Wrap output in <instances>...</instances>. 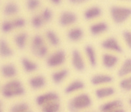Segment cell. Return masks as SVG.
I'll return each instance as SVG.
<instances>
[{
  "instance_id": "6da1fadb",
  "label": "cell",
  "mask_w": 131,
  "mask_h": 112,
  "mask_svg": "<svg viewBox=\"0 0 131 112\" xmlns=\"http://www.w3.org/2000/svg\"><path fill=\"white\" fill-rule=\"evenodd\" d=\"M92 104V100L88 94L78 93L68 102V109L71 112H79L88 109Z\"/></svg>"
},
{
  "instance_id": "7a4b0ae2",
  "label": "cell",
  "mask_w": 131,
  "mask_h": 112,
  "mask_svg": "<svg viewBox=\"0 0 131 112\" xmlns=\"http://www.w3.org/2000/svg\"><path fill=\"white\" fill-rule=\"evenodd\" d=\"M24 88L22 83L17 79H12L2 86L1 93L3 97L6 98L18 97L24 94Z\"/></svg>"
},
{
  "instance_id": "3957f363",
  "label": "cell",
  "mask_w": 131,
  "mask_h": 112,
  "mask_svg": "<svg viewBox=\"0 0 131 112\" xmlns=\"http://www.w3.org/2000/svg\"><path fill=\"white\" fill-rule=\"evenodd\" d=\"M112 20L117 24H121L127 20L131 15V9L119 6H113L110 9Z\"/></svg>"
},
{
  "instance_id": "277c9868",
  "label": "cell",
  "mask_w": 131,
  "mask_h": 112,
  "mask_svg": "<svg viewBox=\"0 0 131 112\" xmlns=\"http://www.w3.org/2000/svg\"><path fill=\"white\" fill-rule=\"evenodd\" d=\"M65 60V52L62 50H57L48 56L46 59V63L50 68H58L62 66Z\"/></svg>"
},
{
  "instance_id": "5b68a950",
  "label": "cell",
  "mask_w": 131,
  "mask_h": 112,
  "mask_svg": "<svg viewBox=\"0 0 131 112\" xmlns=\"http://www.w3.org/2000/svg\"><path fill=\"white\" fill-rule=\"evenodd\" d=\"M101 47L108 52L121 53L123 51L122 47L115 37L106 38L101 43Z\"/></svg>"
},
{
  "instance_id": "8992f818",
  "label": "cell",
  "mask_w": 131,
  "mask_h": 112,
  "mask_svg": "<svg viewBox=\"0 0 131 112\" xmlns=\"http://www.w3.org/2000/svg\"><path fill=\"white\" fill-rule=\"evenodd\" d=\"M58 99H59V97L58 94L54 92H46L37 96L36 98V103L37 106L41 108L46 104L52 102V101L58 100Z\"/></svg>"
},
{
  "instance_id": "52a82bcc",
  "label": "cell",
  "mask_w": 131,
  "mask_h": 112,
  "mask_svg": "<svg viewBox=\"0 0 131 112\" xmlns=\"http://www.w3.org/2000/svg\"><path fill=\"white\" fill-rule=\"evenodd\" d=\"M113 78L111 75L104 73H97L91 78V83L94 86H104L112 82Z\"/></svg>"
},
{
  "instance_id": "ba28073f",
  "label": "cell",
  "mask_w": 131,
  "mask_h": 112,
  "mask_svg": "<svg viewBox=\"0 0 131 112\" xmlns=\"http://www.w3.org/2000/svg\"><path fill=\"white\" fill-rule=\"evenodd\" d=\"M118 62H119L118 57L113 53L106 52L102 56V62L103 66L108 70L114 68L118 64Z\"/></svg>"
},
{
  "instance_id": "9c48e42d",
  "label": "cell",
  "mask_w": 131,
  "mask_h": 112,
  "mask_svg": "<svg viewBox=\"0 0 131 112\" xmlns=\"http://www.w3.org/2000/svg\"><path fill=\"white\" fill-rule=\"evenodd\" d=\"M72 64L75 70L78 72H82L85 69V61L81 52L78 49H74L72 51Z\"/></svg>"
},
{
  "instance_id": "30bf717a",
  "label": "cell",
  "mask_w": 131,
  "mask_h": 112,
  "mask_svg": "<svg viewBox=\"0 0 131 112\" xmlns=\"http://www.w3.org/2000/svg\"><path fill=\"white\" fill-rule=\"evenodd\" d=\"M96 97L100 100H104L110 98L115 94V89L110 86H101L95 90L94 92Z\"/></svg>"
},
{
  "instance_id": "8fae6325",
  "label": "cell",
  "mask_w": 131,
  "mask_h": 112,
  "mask_svg": "<svg viewBox=\"0 0 131 112\" xmlns=\"http://www.w3.org/2000/svg\"><path fill=\"white\" fill-rule=\"evenodd\" d=\"M0 73L3 77L12 79L16 75L17 70L15 65L11 63L3 64L0 68Z\"/></svg>"
},
{
  "instance_id": "7c38bea8",
  "label": "cell",
  "mask_w": 131,
  "mask_h": 112,
  "mask_svg": "<svg viewBox=\"0 0 131 112\" xmlns=\"http://www.w3.org/2000/svg\"><path fill=\"white\" fill-rule=\"evenodd\" d=\"M77 21V16L73 12L64 11L59 17V23L62 26H68L74 24Z\"/></svg>"
},
{
  "instance_id": "4fadbf2b",
  "label": "cell",
  "mask_w": 131,
  "mask_h": 112,
  "mask_svg": "<svg viewBox=\"0 0 131 112\" xmlns=\"http://www.w3.org/2000/svg\"><path fill=\"white\" fill-rule=\"evenodd\" d=\"M30 87L33 90H40L44 88L46 85L45 78L41 75H36L31 77L28 80Z\"/></svg>"
},
{
  "instance_id": "5bb4252c",
  "label": "cell",
  "mask_w": 131,
  "mask_h": 112,
  "mask_svg": "<svg viewBox=\"0 0 131 112\" xmlns=\"http://www.w3.org/2000/svg\"><path fill=\"white\" fill-rule=\"evenodd\" d=\"M85 85L83 82L79 79L73 80L70 82L64 88V93L67 94H72L77 93L83 89Z\"/></svg>"
},
{
  "instance_id": "9a60e30c",
  "label": "cell",
  "mask_w": 131,
  "mask_h": 112,
  "mask_svg": "<svg viewBox=\"0 0 131 112\" xmlns=\"http://www.w3.org/2000/svg\"><path fill=\"white\" fill-rule=\"evenodd\" d=\"M123 104L119 100H111L102 104L100 106V112H110L116 108L122 107Z\"/></svg>"
},
{
  "instance_id": "2e32d148",
  "label": "cell",
  "mask_w": 131,
  "mask_h": 112,
  "mask_svg": "<svg viewBox=\"0 0 131 112\" xmlns=\"http://www.w3.org/2000/svg\"><path fill=\"white\" fill-rule=\"evenodd\" d=\"M117 75L121 77L128 76L131 75V58H128L124 60L118 70Z\"/></svg>"
},
{
  "instance_id": "e0dca14e",
  "label": "cell",
  "mask_w": 131,
  "mask_h": 112,
  "mask_svg": "<svg viewBox=\"0 0 131 112\" xmlns=\"http://www.w3.org/2000/svg\"><path fill=\"white\" fill-rule=\"evenodd\" d=\"M13 54V51L7 41L5 39H0V57L2 58H9Z\"/></svg>"
},
{
  "instance_id": "ac0fdd59",
  "label": "cell",
  "mask_w": 131,
  "mask_h": 112,
  "mask_svg": "<svg viewBox=\"0 0 131 112\" xmlns=\"http://www.w3.org/2000/svg\"><path fill=\"white\" fill-rule=\"evenodd\" d=\"M108 26L104 22H99L92 24L90 27V31L93 36H98L104 33L107 30Z\"/></svg>"
},
{
  "instance_id": "d6986e66",
  "label": "cell",
  "mask_w": 131,
  "mask_h": 112,
  "mask_svg": "<svg viewBox=\"0 0 131 112\" xmlns=\"http://www.w3.org/2000/svg\"><path fill=\"white\" fill-rule=\"evenodd\" d=\"M68 75V70L66 69H60L54 72L51 75V78L54 83L59 84L62 82Z\"/></svg>"
},
{
  "instance_id": "ffe728a7",
  "label": "cell",
  "mask_w": 131,
  "mask_h": 112,
  "mask_svg": "<svg viewBox=\"0 0 131 112\" xmlns=\"http://www.w3.org/2000/svg\"><path fill=\"white\" fill-rule=\"evenodd\" d=\"M21 64L23 68L27 73H31L37 70V65L36 63L26 57H23L21 59Z\"/></svg>"
},
{
  "instance_id": "44dd1931",
  "label": "cell",
  "mask_w": 131,
  "mask_h": 112,
  "mask_svg": "<svg viewBox=\"0 0 131 112\" xmlns=\"http://www.w3.org/2000/svg\"><path fill=\"white\" fill-rule=\"evenodd\" d=\"M67 36L70 41L77 42L82 39V37L83 36V31L80 28H73L69 30Z\"/></svg>"
},
{
  "instance_id": "7402d4cb",
  "label": "cell",
  "mask_w": 131,
  "mask_h": 112,
  "mask_svg": "<svg viewBox=\"0 0 131 112\" xmlns=\"http://www.w3.org/2000/svg\"><path fill=\"white\" fill-rule=\"evenodd\" d=\"M84 51L90 65L92 67H95L96 65V57L93 47L91 45H87L85 47Z\"/></svg>"
},
{
  "instance_id": "603a6c76",
  "label": "cell",
  "mask_w": 131,
  "mask_h": 112,
  "mask_svg": "<svg viewBox=\"0 0 131 112\" xmlns=\"http://www.w3.org/2000/svg\"><path fill=\"white\" fill-rule=\"evenodd\" d=\"M102 14V10L98 7H91L88 8L84 13V17L86 20H92L100 17Z\"/></svg>"
},
{
  "instance_id": "cb8c5ba5",
  "label": "cell",
  "mask_w": 131,
  "mask_h": 112,
  "mask_svg": "<svg viewBox=\"0 0 131 112\" xmlns=\"http://www.w3.org/2000/svg\"><path fill=\"white\" fill-rule=\"evenodd\" d=\"M9 112H33L28 104L24 102H19L11 106Z\"/></svg>"
},
{
  "instance_id": "d4e9b609",
  "label": "cell",
  "mask_w": 131,
  "mask_h": 112,
  "mask_svg": "<svg viewBox=\"0 0 131 112\" xmlns=\"http://www.w3.org/2000/svg\"><path fill=\"white\" fill-rule=\"evenodd\" d=\"M28 39V35L25 32H21V33L16 34L14 37V41L16 46L20 49H23L26 47Z\"/></svg>"
},
{
  "instance_id": "484cf974",
  "label": "cell",
  "mask_w": 131,
  "mask_h": 112,
  "mask_svg": "<svg viewBox=\"0 0 131 112\" xmlns=\"http://www.w3.org/2000/svg\"><path fill=\"white\" fill-rule=\"evenodd\" d=\"M60 109V104L58 100L52 101L41 107V112H58Z\"/></svg>"
},
{
  "instance_id": "4316f807",
  "label": "cell",
  "mask_w": 131,
  "mask_h": 112,
  "mask_svg": "<svg viewBox=\"0 0 131 112\" xmlns=\"http://www.w3.org/2000/svg\"><path fill=\"white\" fill-rule=\"evenodd\" d=\"M45 45L43 38L39 35H36L34 36L31 41V51L33 54L39 49V48Z\"/></svg>"
},
{
  "instance_id": "83f0119b",
  "label": "cell",
  "mask_w": 131,
  "mask_h": 112,
  "mask_svg": "<svg viewBox=\"0 0 131 112\" xmlns=\"http://www.w3.org/2000/svg\"><path fill=\"white\" fill-rule=\"evenodd\" d=\"M18 12V7L15 3L8 2L3 8V14L6 16H13Z\"/></svg>"
},
{
  "instance_id": "f1b7e54d",
  "label": "cell",
  "mask_w": 131,
  "mask_h": 112,
  "mask_svg": "<svg viewBox=\"0 0 131 112\" xmlns=\"http://www.w3.org/2000/svg\"><path fill=\"white\" fill-rule=\"evenodd\" d=\"M45 36H46V38L48 42L53 47H57L59 45V38L54 31H53L52 30H47L46 31Z\"/></svg>"
},
{
  "instance_id": "f546056e",
  "label": "cell",
  "mask_w": 131,
  "mask_h": 112,
  "mask_svg": "<svg viewBox=\"0 0 131 112\" xmlns=\"http://www.w3.org/2000/svg\"><path fill=\"white\" fill-rule=\"evenodd\" d=\"M119 87L125 91H131V75L121 79L119 82Z\"/></svg>"
},
{
  "instance_id": "4dcf8cb0",
  "label": "cell",
  "mask_w": 131,
  "mask_h": 112,
  "mask_svg": "<svg viewBox=\"0 0 131 112\" xmlns=\"http://www.w3.org/2000/svg\"><path fill=\"white\" fill-rule=\"evenodd\" d=\"M31 23L34 28H39L43 24V20L41 18V16L39 15H34L31 18Z\"/></svg>"
},
{
  "instance_id": "1f68e13d",
  "label": "cell",
  "mask_w": 131,
  "mask_h": 112,
  "mask_svg": "<svg viewBox=\"0 0 131 112\" xmlns=\"http://www.w3.org/2000/svg\"><path fill=\"white\" fill-rule=\"evenodd\" d=\"M14 29L11 20H5L2 23L1 30L3 33H9Z\"/></svg>"
},
{
  "instance_id": "d6a6232c",
  "label": "cell",
  "mask_w": 131,
  "mask_h": 112,
  "mask_svg": "<svg viewBox=\"0 0 131 112\" xmlns=\"http://www.w3.org/2000/svg\"><path fill=\"white\" fill-rule=\"evenodd\" d=\"M40 5L39 0H27L26 7L30 10H34L37 9Z\"/></svg>"
},
{
  "instance_id": "836d02e7",
  "label": "cell",
  "mask_w": 131,
  "mask_h": 112,
  "mask_svg": "<svg viewBox=\"0 0 131 112\" xmlns=\"http://www.w3.org/2000/svg\"><path fill=\"white\" fill-rule=\"evenodd\" d=\"M41 16V18L43 20V23H48L52 18V14L50 9L46 8L43 10Z\"/></svg>"
},
{
  "instance_id": "e575fe53",
  "label": "cell",
  "mask_w": 131,
  "mask_h": 112,
  "mask_svg": "<svg viewBox=\"0 0 131 112\" xmlns=\"http://www.w3.org/2000/svg\"><path fill=\"white\" fill-rule=\"evenodd\" d=\"M48 52V48L45 45H44L43 46H42L41 47L39 48V49L37 50L36 52H35L34 55L36 57H38V58H44V57H46V55L47 54Z\"/></svg>"
},
{
  "instance_id": "d590c367",
  "label": "cell",
  "mask_w": 131,
  "mask_h": 112,
  "mask_svg": "<svg viewBox=\"0 0 131 112\" xmlns=\"http://www.w3.org/2000/svg\"><path fill=\"white\" fill-rule=\"evenodd\" d=\"M11 21H12L14 29L20 28L24 27L26 24L25 20L23 18H16Z\"/></svg>"
},
{
  "instance_id": "8d00e7d4",
  "label": "cell",
  "mask_w": 131,
  "mask_h": 112,
  "mask_svg": "<svg viewBox=\"0 0 131 112\" xmlns=\"http://www.w3.org/2000/svg\"><path fill=\"white\" fill-rule=\"evenodd\" d=\"M123 36L127 46L131 49V31H125L123 33Z\"/></svg>"
},
{
  "instance_id": "74e56055",
  "label": "cell",
  "mask_w": 131,
  "mask_h": 112,
  "mask_svg": "<svg viewBox=\"0 0 131 112\" xmlns=\"http://www.w3.org/2000/svg\"><path fill=\"white\" fill-rule=\"evenodd\" d=\"M86 1H88V0H69V2L73 4H79V3H84Z\"/></svg>"
},
{
  "instance_id": "f35d334b",
  "label": "cell",
  "mask_w": 131,
  "mask_h": 112,
  "mask_svg": "<svg viewBox=\"0 0 131 112\" xmlns=\"http://www.w3.org/2000/svg\"><path fill=\"white\" fill-rule=\"evenodd\" d=\"M110 112H125V109H123V108L122 107H120V108H116V109H113V110L111 111Z\"/></svg>"
},
{
  "instance_id": "ab89813d",
  "label": "cell",
  "mask_w": 131,
  "mask_h": 112,
  "mask_svg": "<svg viewBox=\"0 0 131 112\" xmlns=\"http://www.w3.org/2000/svg\"><path fill=\"white\" fill-rule=\"evenodd\" d=\"M50 1L55 5H58L61 2V0H50Z\"/></svg>"
},
{
  "instance_id": "60d3db41",
  "label": "cell",
  "mask_w": 131,
  "mask_h": 112,
  "mask_svg": "<svg viewBox=\"0 0 131 112\" xmlns=\"http://www.w3.org/2000/svg\"><path fill=\"white\" fill-rule=\"evenodd\" d=\"M2 106H3V105H2V101L0 100V112H3Z\"/></svg>"
},
{
  "instance_id": "b9f144b4",
  "label": "cell",
  "mask_w": 131,
  "mask_h": 112,
  "mask_svg": "<svg viewBox=\"0 0 131 112\" xmlns=\"http://www.w3.org/2000/svg\"><path fill=\"white\" fill-rule=\"evenodd\" d=\"M129 102H130V104H131V98H130V99Z\"/></svg>"
}]
</instances>
